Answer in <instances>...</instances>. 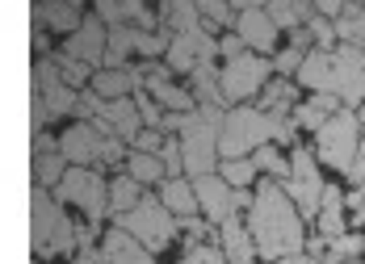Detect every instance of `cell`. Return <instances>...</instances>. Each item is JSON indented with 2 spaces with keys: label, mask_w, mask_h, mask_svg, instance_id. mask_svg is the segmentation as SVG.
<instances>
[{
  "label": "cell",
  "mask_w": 365,
  "mask_h": 264,
  "mask_svg": "<svg viewBox=\"0 0 365 264\" xmlns=\"http://www.w3.org/2000/svg\"><path fill=\"white\" fill-rule=\"evenodd\" d=\"M219 181L227 189H248L256 181V168H252V159H219Z\"/></svg>",
  "instance_id": "cell-32"
},
{
  "label": "cell",
  "mask_w": 365,
  "mask_h": 264,
  "mask_svg": "<svg viewBox=\"0 0 365 264\" xmlns=\"http://www.w3.org/2000/svg\"><path fill=\"white\" fill-rule=\"evenodd\" d=\"M143 201V185H135L126 172L122 176H113V181H106V206H110V214H126V210H135Z\"/></svg>",
  "instance_id": "cell-27"
},
{
  "label": "cell",
  "mask_w": 365,
  "mask_h": 264,
  "mask_svg": "<svg viewBox=\"0 0 365 264\" xmlns=\"http://www.w3.org/2000/svg\"><path fill=\"white\" fill-rule=\"evenodd\" d=\"M181 264H227V260H222L219 248H210V243H193V248H185Z\"/></svg>",
  "instance_id": "cell-36"
},
{
  "label": "cell",
  "mask_w": 365,
  "mask_h": 264,
  "mask_svg": "<svg viewBox=\"0 0 365 264\" xmlns=\"http://www.w3.org/2000/svg\"><path fill=\"white\" fill-rule=\"evenodd\" d=\"M55 147L59 155L72 164V168H113V164H122L126 159V147L110 139L97 122H72L68 130H59V139H55Z\"/></svg>",
  "instance_id": "cell-3"
},
{
  "label": "cell",
  "mask_w": 365,
  "mask_h": 264,
  "mask_svg": "<svg viewBox=\"0 0 365 264\" xmlns=\"http://www.w3.org/2000/svg\"><path fill=\"white\" fill-rule=\"evenodd\" d=\"M110 139L118 143H135V134L143 130V122H139V110H135V97H126V101H101V110L93 117Z\"/></svg>",
  "instance_id": "cell-16"
},
{
  "label": "cell",
  "mask_w": 365,
  "mask_h": 264,
  "mask_svg": "<svg viewBox=\"0 0 365 264\" xmlns=\"http://www.w3.org/2000/svg\"><path fill=\"white\" fill-rule=\"evenodd\" d=\"M307 264H336V260H307ZM344 264H361V260H344Z\"/></svg>",
  "instance_id": "cell-43"
},
{
  "label": "cell",
  "mask_w": 365,
  "mask_h": 264,
  "mask_svg": "<svg viewBox=\"0 0 365 264\" xmlns=\"http://www.w3.org/2000/svg\"><path fill=\"white\" fill-rule=\"evenodd\" d=\"M160 17H164V34L173 30V34H189V30H206L202 26V17H197V4H185V0H173V4H164L160 9ZM210 34V30H206Z\"/></svg>",
  "instance_id": "cell-29"
},
{
  "label": "cell",
  "mask_w": 365,
  "mask_h": 264,
  "mask_svg": "<svg viewBox=\"0 0 365 264\" xmlns=\"http://www.w3.org/2000/svg\"><path fill=\"white\" fill-rule=\"evenodd\" d=\"M244 226L252 235L256 256H264V260H290V256H302V248H307L302 218L277 181H260V189L248 201Z\"/></svg>",
  "instance_id": "cell-1"
},
{
  "label": "cell",
  "mask_w": 365,
  "mask_h": 264,
  "mask_svg": "<svg viewBox=\"0 0 365 264\" xmlns=\"http://www.w3.org/2000/svg\"><path fill=\"white\" fill-rule=\"evenodd\" d=\"M361 147V126H357V113L353 110H336L319 126V134H315V164H328L336 172H349V164H353V155Z\"/></svg>",
  "instance_id": "cell-5"
},
{
  "label": "cell",
  "mask_w": 365,
  "mask_h": 264,
  "mask_svg": "<svg viewBox=\"0 0 365 264\" xmlns=\"http://www.w3.org/2000/svg\"><path fill=\"white\" fill-rule=\"evenodd\" d=\"M68 172V159L59 155V147H55V139L51 134H38V151H34V176H38V189H51L59 185V176Z\"/></svg>",
  "instance_id": "cell-22"
},
{
  "label": "cell",
  "mask_w": 365,
  "mask_h": 264,
  "mask_svg": "<svg viewBox=\"0 0 365 264\" xmlns=\"http://www.w3.org/2000/svg\"><path fill=\"white\" fill-rule=\"evenodd\" d=\"M55 72H59V80H63L72 93H80V88L93 80V72H88L84 63H76V59H63V55H55Z\"/></svg>",
  "instance_id": "cell-34"
},
{
  "label": "cell",
  "mask_w": 365,
  "mask_h": 264,
  "mask_svg": "<svg viewBox=\"0 0 365 264\" xmlns=\"http://www.w3.org/2000/svg\"><path fill=\"white\" fill-rule=\"evenodd\" d=\"M126 176L135 185H164V164L160 155H143V151H126Z\"/></svg>",
  "instance_id": "cell-30"
},
{
  "label": "cell",
  "mask_w": 365,
  "mask_h": 264,
  "mask_svg": "<svg viewBox=\"0 0 365 264\" xmlns=\"http://www.w3.org/2000/svg\"><path fill=\"white\" fill-rule=\"evenodd\" d=\"M160 147H164V134L160 130H139L135 143H130V151H143V155H160Z\"/></svg>",
  "instance_id": "cell-38"
},
{
  "label": "cell",
  "mask_w": 365,
  "mask_h": 264,
  "mask_svg": "<svg viewBox=\"0 0 365 264\" xmlns=\"http://www.w3.org/2000/svg\"><path fill=\"white\" fill-rule=\"evenodd\" d=\"M290 176L282 181L286 189V197L294 201V210H298V218H315L319 214V197H324V176H319V164H315V155L307 147H294L290 155Z\"/></svg>",
  "instance_id": "cell-8"
},
{
  "label": "cell",
  "mask_w": 365,
  "mask_h": 264,
  "mask_svg": "<svg viewBox=\"0 0 365 264\" xmlns=\"http://www.w3.org/2000/svg\"><path fill=\"white\" fill-rule=\"evenodd\" d=\"M294 80L311 93H328V80H331V51H307Z\"/></svg>",
  "instance_id": "cell-26"
},
{
  "label": "cell",
  "mask_w": 365,
  "mask_h": 264,
  "mask_svg": "<svg viewBox=\"0 0 365 264\" xmlns=\"http://www.w3.org/2000/svg\"><path fill=\"white\" fill-rule=\"evenodd\" d=\"M215 46H219L222 59H240V55H244V42H240L235 34H222L219 42H215Z\"/></svg>",
  "instance_id": "cell-40"
},
{
  "label": "cell",
  "mask_w": 365,
  "mask_h": 264,
  "mask_svg": "<svg viewBox=\"0 0 365 264\" xmlns=\"http://www.w3.org/2000/svg\"><path fill=\"white\" fill-rule=\"evenodd\" d=\"M353 113H357V126H361V139H365V105L361 110H353Z\"/></svg>",
  "instance_id": "cell-41"
},
{
  "label": "cell",
  "mask_w": 365,
  "mask_h": 264,
  "mask_svg": "<svg viewBox=\"0 0 365 264\" xmlns=\"http://www.w3.org/2000/svg\"><path fill=\"white\" fill-rule=\"evenodd\" d=\"M361 256H365V235H361Z\"/></svg>",
  "instance_id": "cell-44"
},
{
  "label": "cell",
  "mask_w": 365,
  "mask_h": 264,
  "mask_svg": "<svg viewBox=\"0 0 365 264\" xmlns=\"http://www.w3.org/2000/svg\"><path fill=\"white\" fill-rule=\"evenodd\" d=\"M328 93L340 101V110H361L365 105V51L361 46H336L331 51Z\"/></svg>",
  "instance_id": "cell-10"
},
{
  "label": "cell",
  "mask_w": 365,
  "mask_h": 264,
  "mask_svg": "<svg viewBox=\"0 0 365 264\" xmlns=\"http://www.w3.org/2000/svg\"><path fill=\"white\" fill-rule=\"evenodd\" d=\"M219 252L227 264H256V248H252V235L240 214H231L227 223H219Z\"/></svg>",
  "instance_id": "cell-18"
},
{
  "label": "cell",
  "mask_w": 365,
  "mask_h": 264,
  "mask_svg": "<svg viewBox=\"0 0 365 264\" xmlns=\"http://www.w3.org/2000/svg\"><path fill=\"white\" fill-rule=\"evenodd\" d=\"M118 226H122L139 248H147L151 256H155V252H164V248L177 239V218H173L155 197H143L135 210H126V214L118 218Z\"/></svg>",
  "instance_id": "cell-7"
},
{
  "label": "cell",
  "mask_w": 365,
  "mask_h": 264,
  "mask_svg": "<svg viewBox=\"0 0 365 264\" xmlns=\"http://www.w3.org/2000/svg\"><path fill=\"white\" fill-rule=\"evenodd\" d=\"M324 260H336V264H344V260H361V235H340V239H331L328 243V256Z\"/></svg>",
  "instance_id": "cell-35"
},
{
  "label": "cell",
  "mask_w": 365,
  "mask_h": 264,
  "mask_svg": "<svg viewBox=\"0 0 365 264\" xmlns=\"http://www.w3.org/2000/svg\"><path fill=\"white\" fill-rule=\"evenodd\" d=\"M315 226H319V239L331 243L349 231V210H344V193L336 185H324V197H319V214H315Z\"/></svg>",
  "instance_id": "cell-20"
},
{
  "label": "cell",
  "mask_w": 365,
  "mask_h": 264,
  "mask_svg": "<svg viewBox=\"0 0 365 264\" xmlns=\"http://www.w3.org/2000/svg\"><path fill=\"white\" fill-rule=\"evenodd\" d=\"M34 21L42 34H76L80 21H84V9L72 4V0H55V4H38L34 9Z\"/></svg>",
  "instance_id": "cell-19"
},
{
  "label": "cell",
  "mask_w": 365,
  "mask_h": 264,
  "mask_svg": "<svg viewBox=\"0 0 365 264\" xmlns=\"http://www.w3.org/2000/svg\"><path fill=\"white\" fill-rule=\"evenodd\" d=\"M101 264H155V256L147 248H139L122 226H113L101 239Z\"/></svg>",
  "instance_id": "cell-21"
},
{
  "label": "cell",
  "mask_w": 365,
  "mask_h": 264,
  "mask_svg": "<svg viewBox=\"0 0 365 264\" xmlns=\"http://www.w3.org/2000/svg\"><path fill=\"white\" fill-rule=\"evenodd\" d=\"M294 134H298V126L290 117H269L256 105H231L222 113V126H219V159H248L264 143L290 147Z\"/></svg>",
  "instance_id": "cell-2"
},
{
  "label": "cell",
  "mask_w": 365,
  "mask_h": 264,
  "mask_svg": "<svg viewBox=\"0 0 365 264\" xmlns=\"http://www.w3.org/2000/svg\"><path fill=\"white\" fill-rule=\"evenodd\" d=\"M235 4H219V0H202L197 4V17H202V26L206 30H222V26H235Z\"/></svg>",
  "instance_id": "cell-33"
},
{
  "label": "cell",
  "mask_w": 365,
  "mask_h": 264,
  "mask_svg": "<svg viewBox=\"0 0 365 264\" xmlns=\"http://www.w3.org/2000/svg\"><path fill=\"white\" fill-rule=\"evenodd\" d=\"M298 63H302V51L286 46V51H277V59H273V72L282 75V80H290V75L298 72Z\"/></svg>",
  "instance_id": "cell-37"
},
{
  "label": "cell",
  "mask_w": 365,
  "mask_h": 264,
  "mask_svg": "<svg viewBox=\"0 0 365 264\" xmlns=\"http://www.w3.org/2000/svg\"><path fill=\"white\" fill-rule=\"evenodd\" d=\"M248 159H252V168H256V172H264V181H277V185H282V181L290 176V159H286L282 151L273 147V143L256 147L252 155H248Z\"/></svg>",
  "instance_id": "cell-31"
},
{
  "label": "cell",
  "mask_w": 365,
  "mask_h": 264,
  "mask_svg": "<svg viewBox=\"0 0 365 264\" xmlns=\"http://www.w3.org/2000/svg\"><path fill=\"white\" fill-rule=\"evenodd\" d=\"M215 55H219V46H215V38L206 34V30H189V34H173L168 38V51H164V68L168 72H197L202 63H215Z\"/></svg>",
  "instance_id": "cell-13"
},
{
  "label": "cell",
  "mask_w": 365,
  "mask_h": 264,
  "mask_svg": "<svg viewBox=\"0 0 365 264\" xmlns=\"http://www.w3.org/2000/svg\"><path fill=\"white\" fill-rule=\"evenodd\" d=\"M357 193H361V197H365V185H361V189H357Z\"/></svg>",
  "instance_id": "cell-45"
},
{
  "label": "cell",
  "mask_w": 365,
  "mask_h": 264,
  "mask_svg": "<svg viewBox=\"0 0 365 264\" xmlns=\"http://www.w3.org/2000/svg\"><path fill=\"white\" fill-rule=\"evenodd\" d=\"M294 105H298V84H294V80H282V75H273V80L260 88V105H256V110L269 113V117H290Z\"/></svg>",
  "instance_id": "cell-23"
},
{
  "label": "cell",
  "mask_w": 365,
  "mask_h": 264,
  "mask_svg": "<svg viewBox=\"0 0 365 264\" xmlns=\"http://www.w3.org/2000/svg\"><path fill=\"white\" fill-rule=\"evenodd\" d=\"M353 185L361 189L365 185V139H361V147H357V155H353V164H349V172H344Z\"/></svg>",
  "instance_id": "cell-39"
},
{
  "label": "cell",
  "mask_w": 365,
  "mask_h": 264,
  "mask_svg": "<svg viewBox=\"0 0 365 264\" xmlns=\"http://www.w3.org/2000/svg\"><path fill=\"white\" fill-rule=\"evenodd\" d=\"M264 13H269V21L277 26V34L282 30H302L307 21H311V4H302V0H273V4H264Z\"/></svg>",
  "instance_id": "cell-28"
},
{
  "label": "cell",
  "mask_w": 365,
  "mask_h": 264,
  "mask_svg": "<svg viewBox=\"0 0 365 264\" xmlns=\"http://www.w3.org/2000/svg\"><path fill=\"white\" fill-rule=\"evenodd\" d=\"M336 110H340V101H336L331 93H315L311 101H298V105H294L290 122L294 126H302V130H315V134H319V126H324Z\"/></svg>",
  "instance_id": "cell-25"
},
{
  "label": "cell",
  "mask_w": 365,
  "mask_h": 264,
  "mask_svg": "<svg viewBox=\"0 0 365 264\" xmlns=\"http://www.w3.org/2000/svg\"><path fill=\"white\" fill-rule=\"evenodd\" d=\"M51 197H55L59 206L84 210L93 223H101V218L110 214V206H106V181H101L97 168H68V172L59 176V185H55Z\"/></svg>",
  "instance_id": "cell-9"
},
{
  "label": "cell",
  "mask_w": 365,
  "mask_h": 264,
  "mask_svg": "<svg viewBox=\"0 0 365 264\" xmlns=\"http://www.w3.org/2000/svg\"><path fill=\"white\" fill-rule=\"evenodd\" d=\"M155 201H160V206H164V210H168V214H173L177 223L197 214V197H193V185H189L185 176H173V181H164Z\"/></svg>",
  "instance_id": "cell-24"
},
{
  "label": "cell",
  "mask_w": 365,
  "mask_h": 264,
  "mask_svg": "<svg viewBox=\"0 0 365 264\" xmlns=\"http://www.w3.org/2000/svg\"><path fill=\"white\" fill-rule=\"evenodd\" d=\"M273 264H307L302 256H290V260H273Z\"/></svg>",
  "instance_id": "cell-42"
},
{
  "label": "cell",
  "mask_w": 365,
  "mask_h": 264,
  "mask_svg": "<svg viewBox=\"0 0 365 264\" xmlns=\"http://www.w3.org/2000/svg\"><path fill=\"white\" fill-rule=\"evenodd\" d=\"M235 38L244 42V51L248 55H273L277 51V26L269 21V13H264V4H240V13H235Z\"/></svg>",
  "instance_id": "cell-14"
},
{
  "label": "cell",
  "mask_w": 365,
  "mask_h": 264,
  "mask_svg": "<svg viewBox=\"0 0 365 264\" xmlns=\"http://www.w3.org/2000/svg\"><path fill=\"white\" fill-rule=\"evenodd\" d=\"M93 88V97L97 101H126V97H135L139 88H143V72H130V68H101V72H93L88 80Z\"/></svg>",
  "instance_id": "cell-17"
},
{
  "label": "cell",
  "mask_w": 365,
  "mask_h": 264,
  "mask_svg": "<svg viewBox=\"0 0 365 264\" xmlns=\"http://www.w3.org/2000/svg\"><path fill=\"white\" fill-rule=\"evenodd\" d=\"M76 97H80V93H72V88L59 80V72H55V55H42V59H38V113H34V126L42 130L46 122L76 113Z\"/></svg>",
  "instance_id": "cell-11"
},
{
  "label": "cell",
  "mask_w": 365,
  "mask_h": 264,
  "mask_svg": "<svg viewBox=\"0 0 365 264\" xmlns=\"http://www.w3.org/2000/svg\"><path fill=\"white\" fill-rule=\"evenodd\" d=\"M34 252L42 260L76 256V223L46 189L34 193Z\"/></svg>",
  "instance_id": "cell-4"
},
{
  "label": "cell",
  "mask_w": 365,
  "mask_h": 264,
  "mask_svg": "<svg viewBox=\"0 0 365 264\" xmlns=\"http://www.w3.org/2000/svg\"><path fill=\"white\" fill-rule=\"evenodd\" d=\"M63 59H76V63H84L88 72H97L101 59H106V26H101L97 17H84L80 30L68 34V42H63Z\"/></svg>",
  "instance_id": "cell-15"
},
{
  "label": "cell",
  "mask_w": 365,
  "mask_h": 264,
  "mask_svg": "<svg viewBox=\"0 0 365 264\" xmlns=\"http://www.w3.org/2000/svg\"><path fill=\"white\" fill-rule=\"evenodd\" d=\"M273 80V63L260 59V55H240V59H227L219 68V101L227 105H248L252 97H260V88Z\"/></svg>",
  "instance_id": "cell-6"
},
{
  "label": "cell",
  "mask_w": 365,
  "mask_h": 264,
  "mask_svg": "<svg viewBox=\"0 0 365 264\" xmlns=\"http://www.w3.org/2000/svg\"><path fill=\"white\" fill-rule=\"evenodd\" d=\"M193 185V197H197V210H202V218H210V223H227L231 214H240V210H248V201H252V193L248 189H227L219 181V172H210V176H197V181H189Z\"/></svg>",
  "instance_id": "cell-12"
}]
</instances>
